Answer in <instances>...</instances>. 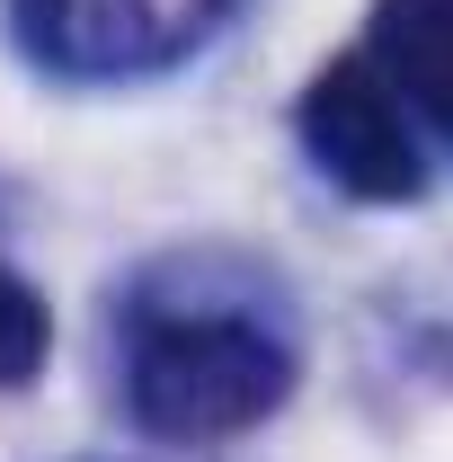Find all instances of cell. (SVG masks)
<instances>
[{
  "label": "cell",
  "mask_w": 453,
  "mask_h": 462,
  "mask_svg": "<svg viewBox=\"0 0 453 462\" xmlns=\"http://www.w3.org/2000/svg\"><path fill=\"white\" fill-rule=\"evenodd\" d=\"M302 143H311V161L338 178L347 196H365V205H400V196H418L427 187V161H418V134H409V98L392 89V71L374 54H338L311 71V89H302Z\"/></svg>",
  "instance_id": "obj_2"
},
{
  "label": "cell",
  "mask_w": 453,
  "mask_h": 462,
  "mask_svg": "<svg viewBox=\"0 0 453 462\" xmlns=\"http://www.w3.org/2000/svg\"><path fill=\"white\" fill-rule=\"evenodd\" d=\"M293 392V356L249 320H152L125 365V401L161 445H214Z\"/></svg>",
  "instance_id": "obj_1"
},
{
  "label": "cell",
  "mask_w": 453,
  "mask_h": 462,
  "mask_svg": "<svg viewBox=\"0 0 453 462\" xmlns=\"http://www.w3.org/2000/svg\"><path fill=\"white\" fill-rule=\"evenodd\" d=\"M214 18H223V0H18L27 54L71 71V80L161 71L187 45H205Z\"/></svg>",
  "instance_id": "obj_3"
},
{
  "label": "cell",
  "mask_w": 453,
  "mask_h": 462,
  "mask_svg": "<svg viewBox=\"0 0 453 462\" xmlns=\"http://www.w3.org/2000/svg\"><path fill=\"white\" fill-rule=\"evenodd\" d=\"M365 54L453 143V0H374V45Z\"/></svg>",
  "instance_id": "obj_4"
},
{
  "label": "cell",
  "mask_w": 453,
  "mask_h": 462,
  "mask_svg": "<svg viewBox=\"0 0 453 462\" xmlns=\"http://www.w3.org/2000/svg\"><path fill=\"white\" fill-rule=\"evenodd\" d=\"M45 346H54V320H45L36 285L0 267V392H18V383L45 365Z\"/></svg>",
  "instance_id": "obj_5"
}]
</instances>
